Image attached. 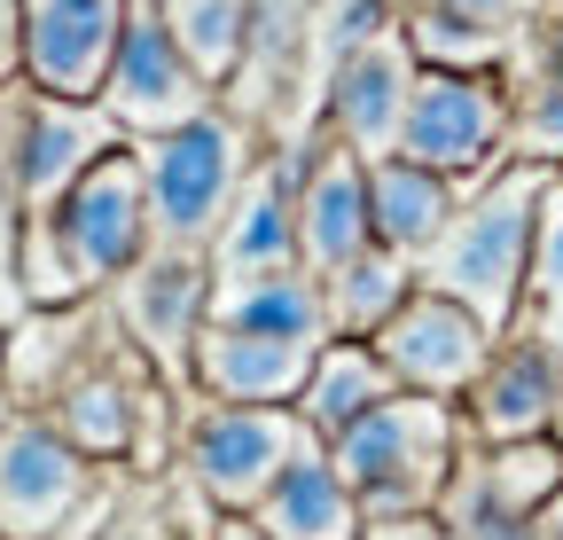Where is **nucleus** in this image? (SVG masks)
<instances>
[{
    "label": "nucleus",
    "mask_w": 563,
    "mask_h": 540,
    "mask_svg": "<svg viewBox=\"0 0 563 540\" xmlns=\"http://www.w3.org/2000/svg\"><path fill=\"white\" fill-rule=\"evenodd\" d=\"M313 353L306 345H282V337H243L203 321L196 353H188V392L196 399H228V408H298Z\"/></svg>",
    "instance_id": "17"
},
{
    "label": "nucleus",
    "mask_w": 563,
    "mask_h": 540,
    "mask_svg": "<svg viewBox=\"0 0 563 540\" xmlns=\"http://www.w3.org/2000/svg\"><path fill=\"white\" fill-rule=\"evenodd\" d=\"M399 384H391V368L376 361V345L368 337H329V345L313 353V368H306V392H298V423L329 447L336 431H352L368 408H384Z\"/></svg>",
    "instance_id": "21"
},
{
    "label": "nucleus",
    "mask_w": 563,
    "mask_h": 540,
    "mask_svg": "<svg viewBox=\"0 0 563 540\" xmlns=\"http://www.w3.org/2000/svg\"><path fill=\"white\" fill-rule=\"evenodd\" d=\"M133 157H141V188H150L157 251H211L243 173L258 165L251 125L228 118L220 102L188 125H173V133H157V142H133Z\"/></svg>",
    "instance_id": "3"
},
{
    "label": "nucleus",
    "mask_w": 563,
    "mask_h": 540,
    "mask_svg": "<svg viewBox=\"0 0 563 540\" xmlns=\"http://www.w3.org/2000/svg\"><path fill=\"white\" fill-rule=\"evenodd\" d=\"M211 321L243 329V337H282V345H306V353H321L329 337H336L329 329L321 275H306V266L251 275V283H211Z\"/></svg>",
    "instance_id": "19"
},
{
    "label": "nucleus",
    "mask_w": 563,
    "mask_h": 540,
    "mask_svg": "<svg viewBox=\"0 0 563 540\" xmlns=\"http://www.w3.org/2000/svg\"><path fill=\"white\" fill-rule=\"evenodd\" d=\"M298 157L306 150H274V157H258L243 173L220 235H211V251H203L211 283H251V275L298 266Z\"/></svg>",
    "instance_id": "15"
},
{
    "label": "nucleus",
    "mask_w": 563,
    "mask_h": 540,
    "mask_svg": "<svg viewBox=\"0 0 563 540\" xmlns=\"http://www.w3.org/2000/svg\"><path fill=\"white\" fill-rule=\"evenodd\" d=\"M470 431L454 399H422V392H391L384 408H368L352 431L329 439L336 478L352 486L368 525H399V517H431L454 462H462Z\"/></svg>",
    "instance_id": "2"
},
{
    "label": "nucleus",
    "mask_w": 563,
    "mask_h": 540,
    "mask_svg": "<svg viewBox=\"0 0 563 540\" xmlns=\"http://www.w3.org/2000/svg\"><path fill=\"white\" fill-rule=\"evenodd\" d=\"M368 345H376V361L391 368L399 392L454 399V408H462V392H470V384L485 376V361H493V329H485L470 306H454V298H439V290L415 283V298L368 337Z\"/></svg>",
    "instance_id": "12"
},
{
    "label": "nucleus",
    "mask_w": 563,
    "mask_h": 540,
    "mask_svg": "<svg viewBox=\"0 0 563 540\" xmlns=\"http://www.w3.org/2000/svg\"><path fill=\"white\" fill-rule=\"evenodd\" d=\"M165 16V32L180 40V55L211 87H228L243 63H251V40H258V0H150Z\"/></svg>",
    "instance_id": "22"
},
{
    "label": "nucleus",
    "mask_w": 563,
    "mask_h": 540,
    "mask_svg": "<svg viewBox=\"0 0 563 540\" xmlns=\"http://www.w3.org/2000/svg\"><path fill=\"white\" fill-rule=\"evenodd\" d=\"M415 258H399V251H384V243H368L352 266H336V275H321V298H329V329L336 337H376L407 298H415Z\"/></svg>",
    "instance_id": "23"
},
{
    "label": "nucleus",
    "mask_w": 563,
    "mask_h": 540,
    "mask_svg": "<svg viewBox=\"0 0 563 540\" xmlns=\"http://www.w3.org/2000/svg\"><path fill=\"white\" fill-rule=\"evenodd\" d=\"M376 243L368 220V157H352L344 142H321L298 157V266L306 275H336Z\"/></svg>",
    "instance_id": "16"
},
{
    "label": "nucleus",
    "mask_w": 563,
    "mask_h": 540,
    "mask_svg": "<svg viewBox=\"0 0 563 540\" xmlns=\"http://www.w3.org/2000/svg\"><path fill=\"white\" fill-rule=\"evenodd\" d=\"M24 79V0H0V87Z\"/></svg>",
    "instance_id": "27"
},
{
    "label": "nucleus",
    "mask_w": 563,
    "mask_h": 540,
    "mask_svg": "<svg viewBox=\"0 0 563 540\" xmlns=\"http://www.w3.org/2000/svg\"><path fill=\"white\" fill-rule=\"evenodd\" d=\"M203 540H266V532H258V517H211Z\"/></svg>",
    "instance_id": "29"
},
{
    "label": "nucleus",
    "mask_w": 563,
    "mask_h": 540,
    "mask_svg": "<svg viewBox=\"0 0 563 540\" xmlns=\"http://www.w3.org/2000/svg\"><path fill=\"white\" fill-rule=\"evenodd\" d=\"M102 298H110V321H118L125 345L165 384L188 392V353H196V337L211 321V266H203V251H150Z\"/></svg>",
    "instance_id": "10"
},
{
    "label": "nucleus",
    "mask_w": 563,
    "mask_h": 540,
    "mask_svg": "<svg viewBox=\"0 0 563 540\" xmlns=\"http://www.w3.org/2000/svg\"><path fill=\"white\" fill-rule=\"evenodd\" d=\"M462 212V180L415 165V157H376L368 165V220H376V243L399 251V258H431V243L454 228Z\"/></svg>",
    "instance_id": "18"
},
{
    "label": "nucleus",
    "mask_w": 563,
    "mask_h": 540,
    "mask_svg": "<svg viewBox=\"0 0 563 540\" xmlns=\"http://www.w3.org/2000/svg\"><path fill=\"white\" fill-rule=\"evenodd\" d=\"M251 517H258L266 540H368V517H361V502H352V486L336 478V462H329L321 439L282 470L274 494Z\"/></svg>",
    "instance_id": "20"
},
{
    "label": "nucleus",
    "mask_w": 563,
    "mask_h": 540,
    "mask_svg": "<svg viewBox=\"0 0 563 540\" xmlns=\"http://www.w3.org/2000/svg\"><path fill=\"white\" fill-rule=\"evenodd\" d=\"M133 0H24V87L95 102Z\"/></svg>",
    "instance_id": "13"
},
{
    "label": "nucleus",
    "mask_w": 563,
    "mask_h": 540,
    "mask_svg": "<svg viewBox=\"0 0 563 540\" xmlns=\"http://www.w3.org/2000/svg\"><path fill=\"white\" fill-rule=\"evenodd\" d=\"M446 180H485L509 165V79L501 71H422L399 118V150Z\"/></svg>",
    "instance_id": "7"
},
{
    "label": "nucleus",
    "mask_w": 563,
    "mask_h": 540,
    "mask_svg": "<svg viewBox=\"0 0 563 540\" xmlns=\"http://www.w3.org/2000/svg\"><path fill=\"white\" fill-rule=\"evenodd\" d=\"M110 502H118V494H102V502H95L79 525H70V532H55V540H95V532H102V517H110Z\"/></svg>",
    "instance_id": "30"
},
{
    "label": "nucleus",
    "mask_w": 563,
    "mask_h": 540,
    "mask_svg": "<svg viewBox=\"0 0 563 540\" xmlns=\"http://www.w3.org/2000/svg\"><path fill=\"white\" fill-rule=\"evenodd\" d=\"M555 180H563V173H555Z\"/></svg>",
    "instance_id": "33"
},
{
    "label": "nucleus",
    "mask_w": 563,
    "mask_h": 540,
    "mask_svg": "<svg viewBox=\"0 0 563 540\" xmlns=\"http://www.w3.org/2000/svg\"><path fill=\"white\" fill-rule=\"evenodd\" d=\"M415 79H422V63H415L399 16L376 24L368 40L336 47V63H329V95H321V133H329V142H344L352 157H368V165L391 157V150H399V118H407Z\"/></svg>",
    "instance_id": "11"
},
{
    "label": "nucleus",
    "mask_w": 563,
    "mask_h": 540,
    "mask_svg": "<svg viewBox=\"0 0 563 540\" xmlns=\"http://www.w3.org/2000/svg\"><path fill=\"white\" fill-rule=\"evenodd\" d=\"M555 416H563L555 353L540 345L532 321H517L509 337H493L485 376L462 392V431L477 447H517V439H555Z\"/></svg>",
    "instance_id": "14"
},
{
    "label": "nucleus",
    "mask_w": 563,
    "mask_h": 540,
    "mask_svg": "<svg viewBox=\"0 0 563 540\" xmlns=\"http://www.w3.org/2000/svg\"><path fill=\"white\" fill-rule=\"evenodd\" d=\"M555 173L548 165H493L485 180L462 188L454 228L431 243V258L415 266L422 290H439L454 306H470L493 337H509L532 290V243H540V205H548Z\"/></svg>",
    "instance_id": "1"
},
{
    "label": "nucleus",
    "mask_w": 563,
    "mask_h": 540,
    "mask_svg": "<svg viewBox=\"0 0 563 540\" xmlns=\"http://www.w3.org/2000/svg\"><path fill=\"white\" fill-rule=\"evenodd\" d=\"M0 353H9V321H0Z\"/></svg>",
    "instance_id": "32"
},
{
    "label": "nucleus",
    "mask_w": 563,
    "mask_h": 540,
    "mask_svg": "<svg viewBox=\"0 0 563 540\" xmlns=\"http://www.w3.org/2000/svg\"><path fill=\"white\" fill-rule=\"evenodd\" d=\"M407 9H439V16L485 24V32H501V40H525L540 24V0H407Z\"/></svg>",
    "instance_id": "25"
},
{
    "label": "nucleus",
    "mask_w": 563,
    "mask_h": 540,
    "mask_svg": "<svg viewBox=\"0 0 563 540\" xmlns=\"http://www.w3.org/2000/svg\"><path fill=\"white\" fill-rule=\"evenodd\" d=\"M0 125H9V196L16 220L55 212L87 165H102L118 150V125L102 118V102H63L40 87H0Z\"/></svg>",
    "instance_id": "5"
},
{
    "label": "nucleus",
    "mask_w": 563,
    "mask_h": 540,
    "mask_svg": "<svg viewBox=\"0 0 563 540\" xmlns=\"http://www.w3.org/2000/svg\"><path fill=\"white\" fill-rule=\"evenodd\" d=\"M509 157L563 173V63H548L540 47L525 55V71L509 79Z\"/></svg>",
    "instance_id": "24"
},
{
    "label": "nucleus",
    "mask_w": 563,
    "mask_h": 540,
    "mask_svg": "<svg viewBox=\"0 0 563 540\" xmlns=\"http://www.w3.org/2000/svg\"><path fill=\"white\" fill-rule=\"evenodd\" d=\"M532 47H540V55H548V63H563V9H555V16H548V24H540V40H532Z\"/></svg>",
    "instance_id": "31"
},
{
    "label": "nucleus",
    "mask_w": 563,
    "mask_h": 540,
    "mask_svg": "<svg viewBox=\"0 0 563 540\" xmlns=\"http://www.w3.org/2000/svg\"><path fill=\"white\" fill-rule=\"evenodd\" d=\"M9 251H16V196H9V125H0V275H9Z\"/></svg>",
    "instance_id": "28"
},
{
    "label": "nucleus",
    "mask_w": 563,
    "mask_h": 540,
    "mask_svg": "<svg viewBox=\"0 0 563 540\" xmlns=\"http://www.w3.org/2000/svg\"><path fill=\"white\" fill-rule=\"evenodd\" d=\"M102 118L118 125V142H157V133L203 118L211 102H220V87H211L196 63L180 55V40L165 32V16L150 9V0H133L125 16V40L110 55V79H102Z\"/></svg>",
    "instance_id": "9"
},
{
    "label": "nucleus",
    "mask_w": 563,
    "mask_h": 540,
    "mask_svg": "<svg viewBox=\"0 0 563 540\" xmlns=\"http://www.w3.org/2000/svg\"><path fill=\"white\" fill-rule=\"evenodd\" d=\"M63 243V258L79 266V283L102 298L118 275H133L141 258L157 251V228H150V188H141V157L133 142H118L102 165L79 173V188L63 196L55 212H40Z\"/></svg>",
    "instance_id": "8"
},
{
    "label": "nucleus",
    "mask_w": 563,
    "mask_h": 540,
    "mask_svg": "<svg viewBox=\"0 0 563 540\" xmlns=\"http://www.w3.org/2000/svg\"><path fill=\"white\" fill-rule=\"evenodd\" d=\"M102 494V462H87L40 408L0 416V540H55Z\"/></svg>",
    "instance_id": "6"
},
{
    "label": "nucleus",
    "mask_w": 563,
    "mask_h": 540,
    "mask_svg": "<svg viewBox=\"0 0 563 540\" xmlns=\"http://www.w3.org/2000/svg\"><path fill=\"white\" fill-rule=\"evenodd\" d=\"M95 540H173V525H165L157 509H125V502H110V517H102Z\"/></svg>",
    "instance_id": "26"
},
{
    "label": "nucleus",
    "mask_w": 563,
    "mask_h": 540,
    "mask_svg": "<svg viewBox=\"0 0 563 540\" xmlns=\"http://www.w3.org/2000/svg\"><path fill=\"white\" fill-rule=\"evenodd\" d=\"M306 447H313V431L298 423V408H228V399H196L188 423H180V478L220 517H251Z\"/></svg>",
    "instance_id": "4"
}]
</instances>
